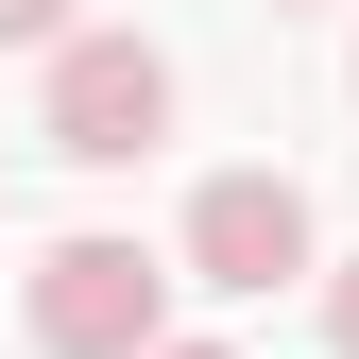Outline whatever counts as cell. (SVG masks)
<instances>
[{"label": "cell", "mask_w": 359, "mask_h": 359, "mask_svg": "<svg viewBox=\"0 0 359 359\" xmlns=\"http://www.w3.org/2000/svg\"><path fill=\"white\" fill-rule=\"evenodd\" d=\"M189 274H205V291H291V274H325V257H308V189H291V171H205V189H189Z\"/></svg>", "instance_id": "cell-3"}, {"label": "cell", "mask_w": 359, "mask_h": 359, "mask_svg": "<svg viewBox=\"0 0 359 359\" xmlns=\"http://www.w3.org/2000/svg\"><path fill=\"white\" fill-rule=\"evenodd\" d=\"M52 34H86L69 0H0V52H52Z\"/></svg>", "instance_id": "cell-4"}, {"label": "cell", "mask_w": 359, "mask_h": 359, "mask_svg": "<svg viewBox=\"0 0 359 359\" xmlns=\"http://www.w3.org/2000/svg\"><path fill=\"white\" fill-rule=\"evenodd\" d=\"M18 308H34V359H154L171 342V257H137V240H52Z\"/></svg>", "instance_id": "cell-2"}, {"label": "cell", "mask_w": 359, "mask_h": 359, "mask_svg": "<svg viewBox=\"0 0 359 359\" xmlns=\"http://www.w3.org/2000/svg\"><path fill=\"white\" fill-rule=\"evenodd\" d=\"M274 18H308V0H274Z\"/></svg>", "instance_id": "cell-7"}, {"label": "cell", "mask_w": 359, "mask_h": 359, "mask_svg": "<svg viewBox=\"0 0 359 359\" xmlns=\"http://www.w3.org/2000/svg\"><path fill=\"white\" fill-rule=\"evenodd\" d=\"M34 137H52L69 171H137V154L171 137V52H154V34H52Z\"/></svg>", "instance_id": "cell-1"}, {"label": "cell", "mask_w": 359, "mask_h": 359, "mask_svg": "<svg viewBox=\"0 0 359 359\" xmlns=\"http://www.w3.org/2000/svg\"><path fill=\"white\" fill-rule=\"evenodd\" d=\"M325 342H342V359H359V274H325Z\"/></svg>", "instance_id": "cell-5"}, {"label": "cell", "mask_w": 359, "mask_h": 359, "mask_svg": "<svg viewBox=\"0 0 359 359\" xmlns=\"http://www.w3.org/2000/svg\"><path fill=\"white\" fill-rule=\"evenodd\" d=\"M154 359H240V342H154Z\"/></svg>", "instance_id": "cell-6"}]
</instances>
